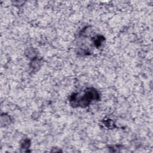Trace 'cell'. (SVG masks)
Instances as JSON below:
<instances>
[{
  "label": "cell",
  "mask_w": 153,
  "mask_h": 153,
  "mask_svg": "<svg viewBox=\"0 0 153 153\" xmlns=\"http://www.w3.org/2000/svg\"><path fill=\"white\" fill-rule=\"evenodd\" d=\"M79 97L77 93L72 94L71 96V102L72 105H75L78 106H87L93 100L96 99L99 97V94L96 90L93 88H88L85 90L82 95Z\"/></svg>",
  "instance_id": "obj_1"
}]
</instances>
